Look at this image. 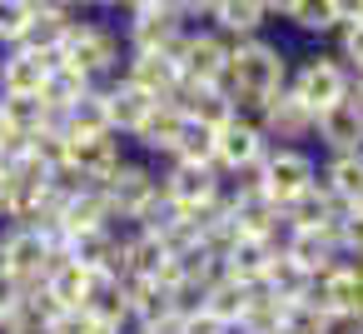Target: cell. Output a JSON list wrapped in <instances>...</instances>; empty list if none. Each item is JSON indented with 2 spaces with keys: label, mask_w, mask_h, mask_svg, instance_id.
I'll return each instance as SVG.
<instances>
[{
  "label": "cell",
  "mask_w": 363,
  "mask_h": 334,
  "mask_svg": "<svg viewBox=\"0 0 363 334\" xmlns=\"http://www.w3.org/2000/svg\"><path fill=\"white\" fill-rule=\"evenodd\" d=\"M313 135L328 155H343V150H363V105L353 95L333 100L328 110L313 115Z\"/></svg>",
  "instance_id": "4fadbf2b"
},
{
  "label": "cell",
  "mask_w": 363,
  "mask_h": 334,
  "mask_svg": "<svg viewBox=\"0 0 363 334\" xmlns=\"http://www.w3.org/2000/svg\"><path fill=\"white\" fill-rule=\"evenodd\" d=\"M90 85H95V80H85V75H80L70 60H60V65H50V70H45L40 105H45V110H55V115H65V110H70V105H75V100L90 90Z\"/></svg>",
  "instance_id": "484cf974"
},
{
  "label": "cell",
  "mask_w": 363,
  "mask_h": 334,
  "mask_svg": "<svg viewBox=\"0 0 363 334\" xmlns=\"http://www.w3.org/2000/svg\"><path fill=\"white\" fill-rule=\"evenodd\" d=\"M289 21L308 36H328L338 31V16H333V0H298V6L289 11Z\"/></svg>",
  "instance_id": "1f68e13d"
},
{
  "label": "cell",
  "mask_w": 363,
  "mask_h": 334,
  "mask_svg": "<svg viewBox=\"0 0 363 334\" xmlns=\"http://www.w3.org/2000/svg\"><path fill=\"white\" fill-rule=\"evenodd\" d=\"M353 264V289H348V324H363V259H348Z\"/></svg>",
  "instance_id": "74e56055"
},
{
  "label": "cell",
  "mask_w": 363,
  "mask_h": 334,
  "mask_svg": "<svg viewBox=\"0 0 363 334\" xmlns=\"http://www.w3.org/2000/svg\"><path fill=\"white\" fill-rule=\"evenodd\" d=\"M184 334H234L224 319H214L209 309H189L184 314Z\"/></svg>",
  "instance_id": "8d00e7d4"
},
{
  "label": "cell",
  "mask_w": 363,
  "mask_h": 334,
  "mask_svg": "<svg viewBox=\"0 0 363 334\" xmlns=\"http://www.w3.org/2000/svg\"><path fill=\"white\" fill-rule=\"evenodd\" d=\"M65 135H105L110 130V115H105V85H90L65 115H60Z\"/></svg>",
  "instance_id": "4316f807"
},
{
  "label": "cell",
  "mask_w": 363,
  "mask_h": 334,
  "mask_svg": "<svg viewBox=\"0 0 363 334\" xmlns=\"http://www.w3.org/2000/svg\"><path fill=\"white\" fill-rule=\"evenodd\" d=\"M179 125H184V110L169 105V100H160V105L140 120V130H135L130 140H135L145 155H164V160H169V155H174V140H179Z\"/></svg>",
  "instance_id": "ffe728a7"
},
{
  "label": "cell",
  "mask_w": 363,
  "mask_h": 334,
  "mask_svg": "<svg viewBox=\"0 0 363 334\" xmlns=\"http://www.w3.org/2000/svg\"><path fill=\"white\" fill-rule=\"evenodd\" d=\"M259 289L274 294V299H284V304H298L303 289H308V269H298L289 254H274L269 269H264V279H259Z\"/></svg>",
  "instance_id": "83f0119b"
},
{
  "label": "cell",
  "mask_w": 363,
  "mask_h": 334,
  "mask_svg": "<svg viewBox=\"0 0 363 334\" xmlns=\"http://www.w3.org/2000/svg\"><path fill=\"white\" fill-rule=\"evenodd\" d=\"M184 16L174 6H140L130 11V50H155V55H169L174 60V45L184 36Z\"/></svg>",
  "instance_id": "8fae6325"
},
{
  "label": "cell",
  "mask_w": 363,
  "mask_h": 334,
  "mask_svg": "<svg viewBox=\"0 0 363 334\" xmlns=\"http://www.w3.org/2000/svg\"><path fill=\"white\" fill-rule=\"evenodd\" d=\"M16 299H21V284H16L6 269H0V309H16Z\"/></svg>",
  "instance_id": "60d3db41"
},
{
  "label": "cell",
  "mask_w": 363,
  "mask_h": 334,
  "mask_svg": "<svg viewBox=\"0 0 363 334\" xmlns=\"http://www.w3.org/2000/svg\"><path fill=\"white\" fill-rule=\"evenodd\" d=\"M348 80H353V75H348V65H343L338 55H308V60L289 75V90L318 115V110H328L333 100L348 95Z\"/></svg>",
  "instance_id": "52a82bcc"
},
{
  "label": "cell",
  "mask_w": 363,
  "mask_h": 334,
  "mask_svg": "<svg viewBox=\"0 0 363 334\" xmlns=\"http://www.w3.org/2000/svg\"><path fill=\"white\" fill-rule=\"evenodd\" d=\"M333 16H338V26L363 21V0H333Z\"/></svg>",
  "instance_id": "ab89813d"
},
{
  "label": "cell",
  "mask_w": 363,
  "mask_h": 334,
  "mask_svg": "<svg viewBox=\"0 0 363 334\" xmlns=\"http://www.w3.org/2000/svg\"><path fill=\"white\" fill-rule=\"evenodd\" d=\"M60 254H65V239L55 225H0V269L21 289L40 284Z\"/></svg>",
  "instance_id": "7a4b0ae2"
},
{
  "label": "cell",
  "mask_w": 363,
  "mask_h": 334,
  "mask_svg": "<svg viewBox=\"0 0 363 334\" xmlns=\"http://www.w3.org/2000/svg\"><path fill=\"white\" fill-rule=\"evenodd\" d=\"M279 254H289L298 269H323V264H333V259H343L338 254V235L333 230H289V239H284V249Z\"/></svg>",
  "instance_id": "44dd1931"
},
{
  "label": "cell",
  "mask_w": 363,
  "mask_h": 334,
  "mask_svg": "<svg viewBox=\"0 0 363 334\" xmlns=\"http://www.w3.org/2000/svg\"><path fill=\"white\" fill-rule=\"evenodd\" d=\"M264 150H269V140H264V130H259L249 115H234V120H224V125L214 130V170H219V175H244V170H254V165L264 160Z\"/></svg>",
  "instance_id": "9c48e42d"
},
{
  "label": "cell",
  "mask_w": 363,
  "mask_h": 334,
  "mask_svg": "<svg viewBox=\"0 0 363 334\" xmlns=\"http://www.w3.org/2000/svg\"><path fill=\"white\" fill-rule=\"evenodd\" d=\"M155 105H160V100H155V95H145L140 85H130L125 75L105 85V115H110V130H115V135H125V140L140 130V120H145Z\"/></svg>",
  "instance_id": "d6986e66"
},
{
  "label": "cell",
  "mask_w": 363,
  "mask_h": 334,
  "mask_svg": "<svg viewBox=\"0 0 363 334\" xmlns=\"http://www.w3.org/2000/svg\"><path fill=\"white\" fill-rule=\"evenodd\" d=\"M30 6H45V0H30Z\"/></svg>",
  "instance_id": "c3c4849f"
},
{
  "label": "cell",
  "mask_w": 363,
  "mask_h": 334,
  "mask_svg": "<svg viewBox=\"0 0 363 334\" xmlns=\"http://www.w3.org/2000/svg\"><path fill=\"white\" fill-rule=\"evenodd\" d=\"M0 334H26V324H21L16 309H0Z\"/></svg>",
  "instance_id": "b9f144b4"
},
{
  "label": "cell",
  "mask_w": 363,
  "mask_h": 334,
  "mask_svg": "<svg viewBox=\"0 0 363 334\" xmlns=\"http://www.w3.org/2000/svg\"><path fill=\"white\" fill-rule=\"evenodd\" d=\"M214 6H219V0H179V16H184V21H194V16H199V21H209V16H214Z\"/></svg>",
  "instance_id": "f35d334b"
},
{
  "label": "cell",
  "mask_w": 363,
  "mask_h": 334,
  "mask_svg": "<svg viewBox=\"0 0 363 334\" xmlns=\"http://www.w3.org/2000/svg\"><path fill=\"white\" fill-rule=\"evenodd\" d=\"M120 160H125V140L115 130H105V135H65V170L80 175V180L100 185Z\"/></svg>",
  "instance_id": "7c38bea8"
},
{
  "label": "cell",
  "mask_w": 363,
  "mask_h": 334,
  "mask_svg": "<svg viewBox=\"0 0 363 334\" xmlns=\"http://www.w3.org/2000/svg\"><path fill=\"white\" fill-rule=\"evenodd\" d=\"M294 6H298V0H264V11H269V16H284V21H289Z\"/></svg>",
  "instance_id": "7bdbcfd3"
},
{
  "label": "cell",
  "mask_w": 363,
  "mask_h": 334,
  "mask_svg": "<svg viewBox=\"0 0 363 334\" xmlns=\"http://www.w3.org/2000/svg\"><path fill=\"white\" fill-rule=\"evenodd\" d=\"M169 160H189V165H214V130L199 125V120H184L179 125V140H174V155Z\"/></svg>",
  "instance_id": "f546056e"
},
{
  "label": "cell",
  "mask_w": 363,
  "mask_h": 334,
  "mask_svg": "<svg viewBox=\"0 0 363 334\" xmlns=\"http://www.w3.org/2000/svg\"><path fill=\"white\" fill-rule=\"evenodd\" d=\"M234 100L239 115H254L269 95H279L289 85V55L279 45H269L264 36H249V41H234L229 45V65H224V80H219Z\"/></svg>",
  "instance_id": "6da1fadb"
},
{
  "label": "cell",
  "mask_w": 363,
  "mask_h": 334,
  "mask_svg": "<svg viewBox=\"0 0 363 334\" xmlns=\"http://www.w3.org/2000/svg\"><path fill=\"white\" fill-rule=\"evenodd\" d=\"M30 0H0V50H11L16 41H21V31H26V21H30Z\"/></svg>",
  "instance_id": "d6a6232c"
},
{
  "label": "cell",
  "mask_w": 363,
  "mask_h": 334,
  "mask_svg": "<svg viewBox=\"0 0 363 334\" xmlns=\"http://www.w3.org/2000/svg\"><path fill=\"white\" fill-rule=\"evenodd\" d=\"M45 334H115V329H100V324H95L85 309H65V314H60V319H55Z\"/></svg>",
  "instance_id": "d590c367"
},
{
  "label": "cell",
  "mask_w": 363,
  "mask_h": 334,
  "mask_svg": "<svg viewBox=\"0 0 363 334\" xmlns=\"http://www.w3.org/2000/svg\"><path fill=\"white\" fill-rule=\"evenodd\" d=\"M338 60L348 65V75H353V70H363V21L338 26Z\"/></svg>",
  "instance_id": "e575fe53"
},
{
  "label": "cell",
  "mask_w": 363,
  "mask_h": 334,
  "mask_svg": "<svg viewBox=\"0 0 363 334\" xmlns=\"http://www.w3.org/2000/svg\"><path fill=\"white\" fill-rule=\"evenodd\" d=\"M160 190L169 205H179L184 215H209L219 190H224V175L214 165H189V160H169L160 170Z\"/></svg>",
  "instance_id": "8992f818"
},
{
  "label": "cell",
  "mask_w": 363,
  "mask_h": 334,
  "mask_svg": "<svg viewBox=\"0 0 363 334\" xmlns=\"http://www.w3.org/2000/svg\"><path fill=\"white\" fill-rule=\"evenodd\" d=\"M279 329H284V299H274V294H264L254 284L244 314L234 319V334H279Z\"/></svg>",
  "instance_id": "f1b7e54d"
},
{
  "label": "cell",
  "mask_w": 363,
  "mask_h": 334,
  "mask_svg": "<svg viewBox=\"0 0 363 334\" xmlns=\"http://www.w3.org/2000/svg\"><path fill=\"white\" fill-rule=\"evenodd\" d=\"M343 324L338 319H328L323 309H313V304H284V329L279 334H338Z\"/></svg>",
  "instance_id": "4dcf8cb0"
},
{
  "label": "cell",
  "mask_w": 363,
  "mask_h": 334,
  "mask_svg": "<svg viewBox=\"0 0 363 334\" xmlns=\"http://www.w3.org/2000/svg\"><path fill=\"white\" fill-rule=\"evenodd\" d=\"M318 180L343 200V205H363V150H343V155H328Z\"/></svg>",
  "instance_id": "d4e9b609"
},
{
  "label": "cell",
  "mask_w": 363,
  "mask_h": 334,
  "mask_svg": "<svg viewBox=\"0 0 363 334\" xmlns=\"http://www.w3.org/2000/svg\"><path fill=\"white\" fill-rule=\"evenodd\" d=\"M60 60H70L85 80H105L120 70V36L100 21H70V36L60 45Z\"/></svg>",
  "instance_id": "5b68a950"
},
{
  "label": "cell",
  "mask_w": 363,
  "mask_h": 334,
  "mask_svg": "<svg viewBox=\"0 0 363 334\" xmlns=\"http://www.w3.org/2000/svg\"><path fill=\"white\" fill-rule=\"evenodd\" d=\"M90 279H95V269H85L80 259H70V254H60L50 269H45V289L55 294V304L60 309H80L85 304V289H90Z\"/></svg>",
  "instance_id": "cb8c5ba5"
},
{
  "label": "cell",
  "mask_w": 363,
  "mask_h": 334,
  "mask_svg": "<svg viewBox=\"0 0 363 334\" xmlns=\"http://www.w3.org/2000/svg\"><path fill=\"white\" fill-rule=\"evenodd\" d=\"M125 80L130 85H140L145 95H155V100H174V90H179V65L169 60V55H155V50H130V60H125Z\"/></svg>",
  "instance_id": "ac0fdd59"
},
{
  "label": "cell",
  "mask_w": 363,
  "mask_h": 334,
  "mask_svg": "<svg viewBox=\"0 0 363 334\" xmlns=\"http://www.w3.org/2000/svg\"><path fill=\"white\" fill-rule=\"evenodd\" d=\"M229 45H234V41H224L214 26H209V31H184L179 45H174V65H179L184 80H204V85H214V80H224Z\"/></svg>",
  "instance_id": "30bf717a"
},
{
  "label": "cell",
  "mask_w": 363,
  "mask_h": 334,
  "mask_svg": "<svg viewBox=\"0 0 363 334\" xmlns=\"http://www.w3.org/2000/svg\"><path fill=\"white\" fill-rule=\"evenodd\" d=\"M249 120L264 130L269 145H303V140H313V110H308L289 85H284L279 95H269Z\"/></svg>",
  "instance_id": "ba28073f"
},
{
  "label": "cell",
  "mask_w": 363,
  "mask_h": 334,
  "mask_svg": "<svg viewBox=\"0 0 363 334\" xmlns=\"http://www.w3.org/2000/svg\"><path fill=\"white\" fill-rule=\"evenodd\" d=\"M338 254L343 259H363V205H353L348 220L338 225Z\"/></svg>",
  "instance_id": "836d02e7"
},
{
  "label": "cell",
  "mask_w": 363,
  "mask_h": 334,
  "mask_svg": "<svg viewBox=\"0 0 363 334\" xmlns=\"http://www.w3.org/2000/svg\"><path fill=\"white\" fill-rule=\"evenodd\" d=\"M65 36H70V16L55 11V6H35L30 21H26V31H21V41H16L11 50H30V55H40L45 65H60Z\"/></svg>",
  "instance_id": "9a60e30c"
},
{
  "label": "cell",
  "mask_w": 363,
  "mask_h": 334,
  "mask_svg": "<svg viewBox=\"0 0 363 334\" xmlns=\"http://www.w3.org/2000/svg\"><path fill=\"white\" fill-rule=\"evenodd\" d=\"M90 6H125V0H90Z\"/></svg>",
  "instance_id": "7dc6e473"
},
{
  "label": "cell",
  "mask_w": 363,
  "mask_h": 334,
  "mask_svg": "<svg viewBox=\"0 0 363 334\" xmlns=\"http://www.w3.org/2000/svg\"><path fill=\"white\" fill-rule=\"evenodd\" d=\"M100 329H115V334H135L130 324V299H125V279L115 274H95L90 289H85V304H80Z\"/></svg>",
  "instance_id": "e0dca14e"
},
{
  "label": "cell",
  "mask_w": 363,
  "mask_h": 334,
  "mask_svg": "<svg viewBox=\"0 0 363 334\" xmlns=\"http://www.w3.org/2000/svg\"><path fill=\"white\" fill-rule=\"evenodd\" d=\"M338 334H363V324H343V329H338Z\"/></svg>",
  "instance_id": "bcb514c9"
},
{
  "label": "cell",
  "mask_w": 363,
  "mask_h": 334,
  "mask_svg": "<svg viewBox=\"0 0 363 334\" xmlns=\"http://www.w3.org/2000/svg\"><path fill=\"white\" fill-rule=\"evenodd\" d=\"M169 105H179L184 120H199V125H209V130H219L224 120L239 115L234 100H229V90H224L219 80H214V85H204V80H179V90H174Z\"/></svg>",
  "instance_id": "2e32d148"
},
{
  "label": "cell",
  "mask_w": 363,
  "mask_h": 334,
  "mask_svg": "<svg viewBox=\"0 0 363 334\" xmlns=\"http://www.w3.org/2000/svg\"><path fill=\"white\" fill-rule=\"evenodd\" d=\"M318 180V160L303 145H269L264 160L254 165V185L264 190V200H274L279 210L289 200H298L308 185Z\"/></svg>",
  "instance_id": "3957f363"
},
{
  "label": "cell",
  "mask_w": 363,
  "mask_h": 334,
  "mask_svg": "<svg viewBox=\"0 0 363 334\" xmlns=\"http://www.w3.org/2000/svg\"><path fill=\"white\" fill-rule=\"evenodd\" d=\"M100 195H105L115 225H135V220L160 200V170L145 165V160H130V155H125V160L100 180Z\"/></svg>",
  "instance_id": "277c9868"
},
{
  "label": "cell",
  "mask_w": 363,
  "mask_h": 334,
  "mask_svg": "<svg viewBox=\"0 0 363 334\" xmlns=\"http://www.w3.org/2000/svg\"><path fill=\"white\" fill-rule=\"evenodd\" d=\"M209 21H214V31H219L224 41H249V36L264 31L269 11H264V0H219Z\"/></svg>",
  "instance_id": "7402d4cb"
},
{
  "label": "cell",
  "mask_w": 363,
  "mask_h": 334,
  "mask_svg": "<svg viewBox=\"0 0 363 334\" xmlns=\"http://www.w3.org/2000/svg\"><path fill=\"white\" fill-rule=\"evenodd\" d=\"M348 210H353V205H343L323 180H313L298 200H289V205H284V215H289V225H294V230H333V235H338V225L348 220Z\"/></svg>",
  "instance_id": "5bb4252c"
},
{
  "label": "cell",
  "mask_w": 363,
  "mask_h": 334,
  "mask_svg": "<svg viewBox=\"0 0 363 334\" xmlns=\"http://www.w3.org/2000/svg\"><path fill=\"white\" fill-rule=\"evenodd\" d=\"M45 60L30 50H6L0 55V95H40L45 85Z\"/></svg>",
  "instance_id": "603a6c76"
},
{
  "label": "cell",
  "mask_w": 363,
  "mask_h": 334,
  "mask_svg": "<svg viewBox=\"0 0 363 334\" xmlns=\"http://www.w3.org/2000/svg\"><path fill=\"white\" fill-rule=\"evenodd\" d=\"M45 6H55V11H65V16H75L80 6H90V0H45Z\"/></svg>",
  "instance_id": "ee69618b"
},
{
  "label": "cell",
  "mask_w": 363,
  "mask_h": 334,
  "mask_svg": "<svg viewBox=\"0 0 363 334\" xmlns=\"http://www.w3.org/2000/svg\"><path fill=\"white\" fill-rule=\"evenodd\" d=\"M348 95L363 105V70H353V80H348Z\"/></svg>",
  "instance_id": "f6af8a7d"
}]
</instances>
